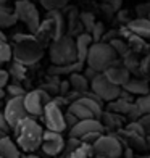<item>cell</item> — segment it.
I'll list each match as a JSON object with an SVG mask.
<instances>
[{
	"instance_id": "obj_1",
	"label": "cell",
	"mask_w": 150,
	"mask_h": 158,
	"mask_svg": "<svg viewBox=\"0 0 150 158\" xmlns=\"http://www.w3.org/2000/svg\"><path fill=\"white\" fill-rule=\"evenodd\" d=\"M13 58L26 66L39 63L44 56V44L35 37V34H15L13 35Z\"/></svg>"
},
{
	"instance_id": "obj_2",
	"label": "cell",
	"mask_w": 150,
	"mask_h": 158,
	"mask_svg": "<svg viewBox=\"0 0 150 158\" xmlns=\"http://www.w3.org/2000/svg\"><path fill=\"white\" fill-rule=\"evenodd\" d=\"M16 135V143L21 150H24L27 153L35 152L40 148L42 140H44V127H42L34 116H26L21 119L19 123L13 127Z\"/></svg>"
},
{
	"instance_id": "obj_3",
	"label": "cell",
	"mask_w": 150,
	"mask_h": 158,
	"mask_svg": "<svg viewBox=\"0 0 150 158\" xmlns=\"http://www.w3.org/2000/svg\"><path fill=\"white\" fill-rule=\"evenodd\" d=\"M118 61V53L116 50L113 48V45L110 42H94L89 50V55H87V66L95 69L97 73H103L105 69H108L110 66L116 64Z\"/></svg>"
},
{
	"instance_id": "obj_4",
	"label": "cell",
	"mask_w": 150,
	"mask_h": 158,
	"mask_svg": "<svg viewBox=\"0 0 150 158\" xmlns=\"http://www.w3.org/2000/svg\"><path fill=\"white\" fill-rule=\"evenodd\" d=\"M102 105H103V100L90 90V92H85L79 98H76L74 102H71L68 106V111H71L79 119H90V118L100 119L103 113Z\"/></svg>"
},
{
	"instance_id": "obj_5",
	"label": "cell",
	"mask_w": 150,
	"mask_h": 158,
	"mask_svg": "<svg viewBox=\"0 0 150 158\" xmlns=\"http://www.w3.org/2000/svg\"><path fill=\"white\" fill-rule=\"evenodd\" d=\"M48 56L52 60V64H69L79 61L76 40L71 35H61L60 39L52 40L48 47Z\"/></svg>"
},
{
	"instance_id": "obj_6",
	"label": "cell",
	"mask_w": 150,
	"mask_h": 158,
	"mask_svg": "<svg viewBox=\"0 0 150 158\" xmlns=\"http://www.w3.org/2000/svg\"><path fill=\"white\" fill-rule=\"evenodd\" d=\"M92 153L94 156L102 158H123L124 145L116 134H102L92 143Z\"/></svg>"
},
{
	"instance_id": "obj_7",
	"label": "cell",
	"mask_w": 150,
	"mask_h": 158,
	"mask_svg": "<svg viewBox=\"0 0 150 158\" xmlns=\"http://www.w3.org/2000/svg\"><path fill=\"white\" fill-rule=\"evenodd\" d=\"M13 11H15L16 18L21 23H24V26L29 29L31 34L37 32L42 19H40V15H39V10L35 8V5L32 2H29V0H18L15 3V10Z\"/></svg>"
},
{
	"instance_id": "obj_8",
	"label": "cell",
	"mask_w": 150,
	"mask_h": 158,
	"mask_svg": "<svg viewBox=\"0 0 150 158\" xmlns=\"http://www.w3.org/2000/svg\"><path fill=\"white\" fill-rule=\"evenodd\" d=\"M90 90L94 92V94H97L103 102H111V100H116L121 95L123 87L113 84L103 73H98L90 81Z\"/></svg>"
},
{
	"instance_id": "obj_9",
	"label": "cell",
	"mask_w": 150,
	"mask_h": 158,
	"mask_svg": "<svg viewBox=\"0 0 150 158\" xmlns=\"http://www.w3.org/2000/svg\"><path fill=\"white\" fill-rule=\"evenodd\" d=\"M52 95L48 94V92L42 90L40 87L39 89H34L31 92H27L24 95V106L27 110V114L29 116H42L44 114V108L48 102H52Z\"/></svg>"
},
{
	"instance_id": "obj_10",
	"label": "cell",
	"mask_w": 150,
	"mask_h": 158,
	"mask_svg": "<svg viewBox=\"0 0 150 158\" xmlns=\"http://www.w3.org/2000/svg\"><path fill=\"white\" fill-rule=\"evenodd\" d=\"M42 121L45 124V129H50V131H55V132H63L68 127L66 121H65V113L61 111V108L53 100L45 105Z\"/></svg>"
},
{
	"instance_id": "obj_11",
	"label": "cell",
	"mask_w": 150,
	"mask_h": 158,
	"mask_svg": "<svg viewBox=\"0 0 150 158\" xmlns=\"http://www.w3.org/2000/svg\"><path fill=\"white\" fill-rule=\"evenodd\" d=\"M3 113H5V118L8 121V124L13 129L21 119L29 116L26 106H24V97H10V100L5 105Z\"/></svg>"
},
{
	"instance_id": "obj_12",
	"label": "cell",
	"mask_w": 150,
	"mask_h": 158,
	"mask_svg": "<svg viewBox=\"0 0 150 158\" xmlns=\"http://www.w3.org/2000/svg\"><path fill=\"white\" fill-rule=\"evenodd\" d=\"M65 139H63L61 132H55V131H50V129H45L44 132V140H42V145L40 148L44 150V153L48 156H55L58 155L60 152H63L65 148Z\"/></svg>"
},
{
	"instance_id": "obj_13",
	"label": "cell",
	"mask_w": 150,
	"mask_h": 158,
	"mask_svg": "<svg viewBox=\"0 0 150 158\" xmlns=\"http://www.w3.org/2000/svg\"><path fill=\"white\" fill-rule=\"evenodd\" d=\"M89 132H105V126L102 124V121L98 118H90V119H79L74 127L69 129V135L71 137H77L81 139Z\"/></svg>"
},
{
	"instance_id": "obj_14",
	"label": "cell",
	"mask_w": 150,
	"mask_h": 158,
	"mask_svg": "<svg viewBox=\"0 0 150 158\" xmlns=\"http://www.w3.org/2000/svg\"><path fill=\"white\" fill-rule=\"evenodd\" d=\"M103 74L108 77L113 84L119 85V87H124L131 79V71L126 66H116V64H113L108 69H105Z\"/></svg>"
},
{
	"instance_id": "obj_15",
	"label": "cell",
	"mask_w": 150,
	"mask_h": 158,
	"mask_svg": "<svg viewBox=\"0 0 150 158\" xmlns=\"http://www.w3.org/2000/svg\"><path fill=\"white\" fill-rule=\"evenodd\" d=\"M92 44H94V37H92L90 32L77 34V37H76V48H77V60H79V61L85 63Z\"/></svg>"
},
{
	"instance_id": "obj_16",
	"label": "cell",
	"mask_w": 150,
	"mask_h": 158,
	"mask_svg": "<svg viewBox=\"0 0 150 158\" xmlns=\"http://www.w3.org/2000/svg\"><path fill=\"white\" fill-rule=\"evenodd\" d=\"M127 29L139 37L150 40V19L148 18H134L127 23Z\"/></svg>"
},
{
	"instance_id": "obj_17",
	"label": "cell",
	"mask_w": 150,
	"mask_h": 158,
	"mask_svg": "<svg viewBox=\"0 0 150 158\" xmlns=\"http://www.w3.org/2000/svg\"><path fill=\"white\" fill-rule=\"evenodd\" d=\"M123 89L127 90L132 95H137V97L147 95L148 92H150V81L142 79V77H131L129 82H127Z\"/></svg>"
},
{
	"instance_id": "obj_18",
	"label": "cell",
	"mask_w": 150,
	"mask_h": 158,
	"mask_svg": "<svg viewBox=\"0 0 150 158\" xmlns=\"http://www.w3.org/2000/svg\"><path fill=\"white\" fill-rule=\"evenodd\" d=\"M84 63L82 61H76V63H69V64H52L48 68L47 74H55V76H71L73 73H79L82 71Z\"/></svg>"
},
{
	"instance_id": "obj_19",
	"label": "cell",
	"mask_w": 150,
	"mask_h": 158,
	"mask_svg": "<svg viewBox=\"0 0 150 158\" xmlns=\"http://www.w3.org/2000/svg\"><path fill=\"white\" fill-rule=\"evenodd\" d=\"M123 114H118V113H113V111H103L102 116H100V121H102V124L105 126V131H113L116 132L121 129L123 126Z\"/></svg>"
},
{
	"instance_id": "obj_20",
	"label": "cell",
	"mask_w": 150,
	"mask_h": 158,
	"mask_svg": "<svg viewBox=\"0 0 150 158\" xmlns=\"http://www.w3.org/2000/svg\"><path fill=\"white\" fill-rule=\"evenodd\" d=\"M69 82H71V89H73V92H76V94L79 95H84L85 92L90 90V82L89 79L85 77L84 73H73L69 76Z\"/></svg>"
},
{
	"instance_id": "obj_21",
	"label": "cell",
	"mask_w": 150,
	"mask_h": 158,
	"mask_svg": "<svg viewBox=\"0 0 150 158\" xmlns=\"http://www.w3.org/2000/svg\"><path fill=\"white\" fill-rule=\"evenodd\" d=\"M132 106H134L132 100L118 97L116 100H111V102H108V105H106V110L113 111V113H118V114H123V116H127V113L132 110Z\"/></svg>"
},
{
	"instance_id": "obj_22",
	"label": "cell",
	"mask_w": 150,
	"mask_h": 158,
	"mask_svg": "<svg viewBox=\"0 0 150 158\" xmlns=\"http://www.w3.org/2000/svg\"><path fill=\"white\" fill-rule=\"evenodd\" d=\"M0 156L2 158H21L23 155L19 153L16 143L6 135V137L0 139Z\"/></svg>"
},
{
	"instance_id": "obj_23",
	"label": "cell",
	"mask_w": 150,
	"mask_h": 158,
	"mask_svg": "<svg viewBox=\"0 0 150 158\" xmlns=\"http://www.w3.org/2000/svg\"><path fill=\"white\" fill-rule=\"evenodd\" d=\"M47 16L53 19L55 23V29H56V39H60L61 35H65V19L60 10H50L47 11Z\"/></svg>"
},
{
	"instance_id": "obj_24",
	"label": "cell",
	"mask_w": 150,
	"mask_h": 158,
	"mask_svg": "<svg viewBox=\"0 0 150 158\" xmlns=\"http://www.w3.org/2000/svg\"><path fill=\"white\" fill-rule=\"evenodd\" d=\"M8 73H10V77L15 79L16 82L23 81V79H26V64L19 63V61L11 63L8 68Z\"/></svg>"
},
{
	"instance_id": "obj_25",
	"label": "cell",
	"mask_w": 150,
	"mask_h": 158,
	"mask_svg": "<svg viewBox=\"0 0 150 158\" xmlns=\"http://www.w3.org/2000/svg\"><path fill=\"white\" fill-rule=\"evenodd\" d=\"M16 21H18V18L15 15V11L0 8V29H2V27H11V26H15Z\"/></svg>"
},
{
	"instance_id": "obj_26",
	"label": "cell",
	"mask_w": 150,
	"mask_h": 158,
	"mask_svg": "<svg viewBox=\"0 0 150 158\" xmlns=\"http://www.w3.org/2000/svg\"><path fill=\"white\" fill-rule=\"evenodd\" d=\"M92 155V145H89V143H84L81 147H77L76 150H73V152L66 153V158H90Z\"/></svg>"
},
{
	"instance_id": "obj_27",
	"label": "cell",
	"mask_w": 150,
	"mask_h": 158,
	"mask_svg": "<svg viewBox=\"0 0 150 158\" xmlns=\"http://www.w3.org/2000/svg\"><path fill=\"white\" fill-rule=\"evenodd\" d=\"M110 44L113 45V48L116 50V53H118V56H123V58H126L127 55L131 53V47H129V44H127L126 40H123V39H113V40H110Z\"/></svg>"
},
{
	"instance_id": "obj_28",
	"label": "cell",
	"mask_w": 150,
	"mask_h": 158,
	"mask_svg": "<svg viewBox=\"0 0 150 158\" xmlns=\"http://www.w3.org/2000/svg\"><path fill=\"white\" fill-rule=\"evenodd\" d=\"M13 58V47L6 40H0V66Z\"/></svg>"
},
{
	"instance_id": "obj_29",
	"label": "cell",
	"mask_w": 150,
	"mask_h": 158,
	"mask_svg": "<svg viewBox=\"0 0 150 158\" xmlns=\"http://www.w3.org/2000/svg\"><path fill=\"white\" fill-rule=\"evenodd\" d=\"M79 21H81V24L84 26V29H85V32H92V29H94V26H95V16L92 15V13H89V11H84V13H81L79 15Z\"/></svg>"
},
{
	"instance_id": "obj_30",
	"label": "cell",
	"mask_w": 150,
	"mask_h": 158,
	"mask_svg": "<svg viewBox=\"0 0 150 158\" xmlns=\"http://www.w3.org/2000/svg\"><path fill=\"white\" fill-rule=\"evenodd\" d=\"M39 2H40V5L44 6L47 11H50V10H61V8H65L69 0H39Z\"/></svg>"
},
{
	"instance_id": "obj_31",
	"label": "cell",
	"mask_w": 150,
	"mask_h": 158,
	"mask_svg": "<svg viewBox=\"0 0 150 158\" xmlns=\"http://www.w3.org/2000/svg\"><path fill=\"white\" fill-rule=\"evenodd\" d=\"M135 105L139 106V110L142 111V114H148L150 113V92L147 95H140L135 100Z\"/></svg>"
},
{
	"instance_id": "obj_32",
	"label": "cell",
	"mask_w": 150,
	"mask_h": 158,
	"mask_svg": "<svg viewBox=\"0 0 150 158\" xmlns=\"http://www.w3.org/2000/svg\"><path fill=\"white\" fill-rule=\"evenodd\" d=\"M6 94H8L10 97H24L27 92L24 90L23 85H19L18 82H15V84H8V85H6Z\"/></svg>"
},
{
	"instance_id": "obj_33",
	"label": "cell",
	"mask_w": 150,
	"mask_h": 158,
	"mask_svg": "<svg viewBox=\"0 0 150 158\" xmlns=\"http://www.w3.org/2000/svg\"><path fill=\"white\" fill-rule=\"evenodd\" d=\"M90 34H92V37H94V42H100L103 39V35H105V24L100 23V21H97Z\"/></svg>"
},
{
	"instance_id": "obj_34",
	"label": "cell",
	"mask_w": 150,
	"mask_h": 158,
	"mask_svg": "<svg viewBox=\"0 0 150 158\" xmlns=\"http://www.w3.org/2000/svg\"><path fill=\"white\" fill-rule=\"evenodd\" d=\"M137 18H148L150 16V3H140L135 6Z\"/></svg>"
},
{
	"instance_id": "obj_35",
	"label": "cell",
	"mask_w": 150,
	"mask_h": 158,
	"mask_svg": "<svg viewBox=\"0 0 150 158\" xmlns=\"http://www.w3.org/2000/svg\"><path fill=\"white\" fill-rule=\"evenodd\" d=\"M103 132H89V134H85L84 137H81V140L84 143H89V145H92V143H95V140L102 135Z\"/></svg>"
},
{
	"instance_id": "obj_36",
	"label": "cell",
	"mask_w": 150,
	"mask_h": 158,
	"mask_svg": "<svg viewBox=\"0 0 150 158\" xmlns=\"http://www.w3.org/2000/svg\"><path fill=\"white\" fill-rule=\"evenodd\" d=\"M65 121H66V126L71 129V127H74L77 123H79V118L74 116L71 111H66V113H65Z\"/></svg>"
},
{
	"instance_id": "obj_37",
	"label": "cell",
	"mask_w": 150,
	"mask_h": 158,
	"mask_svg": "<svg viewBox=\"0 0 150 158\" xmlns=\"http://www.w3.org/2000/svg\"><path fill=\"white\" fill-rule=\"evenodd\" d=\"M10 81V73L8 69H0V89H5Z\"/></svg>"
},
{
	"instance_id": "obj_38",
	"label": "cell",
	"mask_w": 150,
	"mask_h": 158,
	"mask_svg": "<svg viewBox=\"0 0 150 158\" xmlns=\"http://www.w3.org/2000/svg\"><path fill=\"white\" fill-rule=\"evenodd\" d=\"M139 123L142 124V127H144L145 134L150 135V113H148V114H144V116L139 119Z\"/></svg>"
},
{
	"instance_id": "obj_39",
	"label": "cell",
	"mask_w": 150,
	"mask_h": 158,
	"mask_svg": "<svg viewBox=\"0 0 150 158\" xmlns=\"http://www.w3.org/2000/svg\"><path fill=\"white\" fill-rule=\"evenodd\" d=\"M69 89H71L69 79H61V84H60V95H68V94H69Z\"/></svg>"
},
{
	"instance_id": "obj_40",
	"label": "cell",
	"mask_w": 150,
	"mask_h": 158,
	"mask_svg": "<svg viewBox=\"0 0 150 158\" xmlns=\"http://www.w3.org/2000/svg\"><path fill=\"white\" fill-rule=\"evenodd\" d=\"M0 129H2V131H5L6 134H8V131H11V126L8 124V121H6L5 113H0Z\"/></svg>"
},
{
	"instance_id": "obj_41",
	"label": "cell",
	"mask_w": 150,
	"mask_h": 158,
	"mask_svg": "<svg viewBox=\"0 0 150 158\" xmlns=\"http://www.w3.org/2000/svg\"><path fill=\"white\" fill-rule=\"evenodd\" d=\"M106 3H108L113 10H119L121 5H123V0H105Z\"/></svg>"
},
{
	"instance_id": "obj_42",
	"label": "cell",
	"mask_w": 150,
	"mask_h": 158,
	"mask_svg": "<svg viewBox=\"0 0 150 158\" xmlns=\"http://www.w3.org/2000/svg\"><path fill=\"white\" fill-rule=\"evenodd\" d=\"M142 66H144V71H145V73H150V53H148V56L145 58V61L142 63Z\"/></svg>"
},
{
	"instance_id": "obj_43",
	"label": "cell",
	"mask_w": 150,
	"mask_h": 158,
	"mask_svg": "<svg viewBox=\"0 0 150 158\" xmlns=\"http://www.w3.org/2000/svg\"><path fill=\"white\" fill-rule=\"evenodd\" d=\"M0 40H6V37H5V34H3L2 29H0Z\"/></svg>"
},
{
	"instance_id": "obj_44",
	"label": "cell",
	"mask_w": 150,
	"mask_h": 158,
	"mask_svg": "<svg viewBox=\"0 0 150 158\" xmlns=\"http://www.w3.org/2000/svg\"><path fill=\"white\" fill-rule=\"evenodd\" d=\"M3 137H6V132H5V131H2V129H0V139H3Z\"/></svg>"
},
{
	"instance_id": "obj_45",
	"label": "cell",
	"mask_w": 150,
	"mask_h": 158,
	"mask_svg": "<svg viewBox=\"0 0 150 158\" xmlns=\"http://www.w3.org/2000/svg\"><path fill=\"white\" fill-rule=\"evenodd\" d=\"M5 94H6V92H5L3 89H0V100H2V98L5 97Z\"/></svg>"
},
{
	"instance_id": "obj_46",
	"label": "cell",
	"mask_w": 150,
	"mask_h": 158,
	"mask_svg": "<svg viewBox=\"0 0 150 158\" xmlns=\"http://www.w3.org/2000/svg\"><path fill=\"white\" fill-rule=\"evenodd\" d=\"M27 158H40V156H37V155H32V153H29V155H27Z\"/></svg>"
},
{
	"instance_id": "obj_47",
	"label": "cell",
	"mask_w": 150,
	"mask_h": 158,
	"mask_svg": "<svg viewBox=\"0 0 150 158\" xmlns=\"http://www.w3.org/2000/svg\"><path fill=\"white\" fill-rule=\"evenodd\" d=\"M21 158H27V155H23V156H21Z\"/></svg>"
},
{
	"instance_id": "obj_48",
	"label": "cell",
	"mask_w": 150,
	"mask_h": 158,
	"mask_svg": "<svg viewBox=\"0 0 150 158\" xmlns=\"http://www.w3.org/2000/svg\"><path fill=\"white\" fill-rule=\"evenodd\" d=\"M95 158H102V156H95Z\"/></svg>"
},
{
	"instance_id": "obj_49",
	"label": "cell",
	"mask_w": 150,
	"mask_h": 158,
	"mask_svg": "<svg viewBox=\"0 0 150 158\" xmlns=\"http://www.w3.org/2000/svg\"><path fill=\"white\" fill-rule=\"evenodd\" d=\"M0 2H3V0H0Z\"/></svg>"
},
{
	"instance_id": "obj_50",
	"label": "cell",
	"mask_w": 150,
	"mask_h": 158,
	"mask_svg": "<svg viewBox=\"0 0 150 158\" xmlns=\"http://www.w3.org/2000/svg\"><path fill=\"white\" fill-rule=\"evenodd\" d=\"M148 19H150V16H148Z\"/></svg>"
},
{
	"instance_id": "obj_51",
	"label": "cell",
	"mask_w": 150,
	"mask_h": 158,
	"mask_svg": "<svg viewBox=\"0 0 150 158\" xmlns=\"http://www.w3.org/2000/svg\"><path fill=\"white\" fill-rule=\"evenodd\" d=\"M0 158H2V156H0Z\"/></svg>"
},
{
	"instance_id": "obj_52",
	"label": "cell",
	"mask_w": 150,
	"mask_h": 158,
	"mask_svg": "<svg viewBox=\"0 0 150 158\" xmlns=\"http://www.w3.org/2000/svg\"><path fill=\"white\" fill-rule=\"evenodd\" d=\"M134 158H135V156H134Z\"/></svg>"
}]
</instances>
